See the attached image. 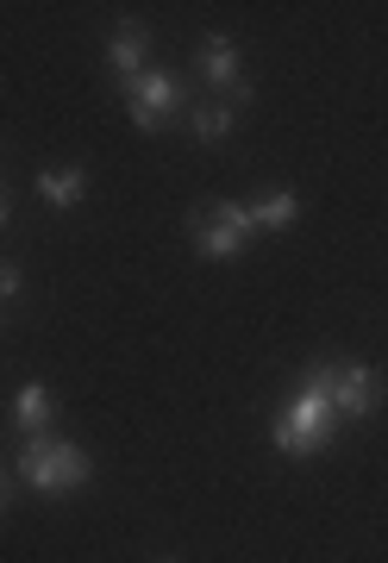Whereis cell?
<instances>
[{"label":"cell","instance_id":"6da1fadb","mask_svg":"<svg viewBox=\"0 0 388 563\" xmlns=\"http://www.w3.org/2000/svg\"><path fill=\"white\" fill-rule=\"evenodd\" d=\"M339 432V413H332V363H313L307 383L295 388L276 413V451L288 457H320Z\"/></svg>","mask_w":388,"mask_h":563},{"label":"cell","instance_id":"7a4b0ae2","mask_svg":"<svg viewBox=\"0 0 388 563\" xmlns=\"http://www.w3.org/2000/svg\"><path fill=\"white\" fill-rule=\"evenodd\" d=\"M20 476L38 488V495H69V488H82L88 476H95V463H88L82 444H69V439H25Z\"/></svg>","mask_w":388,"mask_h":563},{"label":"cell","instance_id":"3957f363","mask_svg":"<svg viewBox=\"0 0 388 563\" xmlns=\"http://www.w3.org/2000/svg\"><path fill=\"white\" fill-rule=\"evenodd\" d=\"M188 239H195V251H201V257L225 263V257H239V251L257 239V225H251V207H239V201H207L201 213L188 220Z\"/></svg>","mask_w":388,"mask_h":563},{"label":"cell","instance_id":"277c9868","mask_svg":"<svg viewBox=\"0 0 388 563\" xmlns=\"http://www.w3.org/2000/svg\"><path fill=\"white\" fill-rule=\"evenodd\" d=\"M125 101H132V125H138V132H164V125L176 120L182 88H176V76H164V69H144L138 81H125Z\"/></svg>","mask_w":388,"mask_h":563},{"label":"cell","instance_id":"5b68a950","mask_svg":"<svg viewBox=\"0 0 388 563\" xmlns=\"http://www.w3.org/2000/svg\"><path fill=\"white\" fill-rule=\"evenodd\" d=\"M376 395H383V383L369 363H332V413L339 420H369Z\"/></svg>","mask_w":388,"mask_h":563},{"label":"cell","instance_id":"8992f818","mask_svg":"<svg viewBox=\"0 0 388 563\" xmlns=\"http://www.w3.org/2000/svg\"><path fill=\"white\" fill-rule=\"evenodd\" d=\"M201 76L213 81V88H225V107L251 101V81H245V69H239V44L225 38V32H213V38L201 44Z\"/></svg>","mask_w":388,"mask_h":563},{"label":"cell","instance_id":"52a82bcc","mask_svg":"<svg viewBox=\"0 0 388 563\" xmlns=\"http://www.w3.org/2000/svg\"><path fill=\"white\" fill-rule=\"evenodd\" d=\"M144 57H151V32H144V25H120V32H113V44H107L113 76H120V81H138V76H144Z\"/></svg>","mask_w":388,"mask_h":563},{"label":"cell","instance_id":"ba28073f","mask_svg":"<svg viewBox=\"0 0 388 563\" xmlns=\"http://www.w3.org/2000/svg\"><path fill=\"white\" fill-rule=\"evenodd\" d=\"M51 420H57V395H51L44 383L20 388V401H13V426H20L25 439H44V432H51Z\"/></svg>","mask_w":388,"mask_h":563},{"label":"cell","instance_id":"9c48e42d","mask_svg":"<svg viewBox=\"0 0 388 563\" xmlns=\"http://www.w3.org/2000/svg\"><path fill=\"white\" fill-rule=\"evenodd\" d=\"M38 195H44L51 207H63V213H69V207L88 195V176L76 169V163H63V169H44V176H38Z\"/></svg>","mask_w":388,"mask_h":563},{"label":"cell","instance_id":"30bf717a","mask_svg":"<svg viewBox=\"0 0 388 563\" xmlns=\"http://www.w3.org/2000/svg\"><path fill=\"white\" fill-rule=\"evenodd\" d=\"M301 220V201H295V195H264V201L251 207V225H257V232H288V225Z\"/></svg>","mask_w":388,"mask_h":563},{"label":"cell","instance_id":"8fae6325","mask_svg":"<svg viewBox=\"0 0 388 563\" xmlns=\"http://www.w3.org/2000/svg\"><path fill=\"white\" fill-rule=\"evenodd\" d=\"M188 125H195V139H201V144H220L225 132H232V107H225V101H201L195 113H188Z\"/></svg>","mask_w":388,"mask_h":563},{"label":"cell","instance_id":"7c38bea8","mask_svg":"<svg viewBox=\"0 0 388 563\" xmlns=\"http://www.w3.org/2000/svg\"><path fill=\"white\" fill-rule=\"evenodd\" d=\"M20 295V263H0V301H13Z\"/></svg>","mask_w":388,"mask_h":563},{"label":"cell","instance_id":"4fadbf2b","mask_svg":"<svg viewBox=\"0 0 388 563\" xmlns=\"http://www.w3.org/2000/svg\"><path fill=\"white\" fill-rule=\"evenodd\" d=\"M13 220V201H7V188H0V225Z\"/></svg>","mask_w":388,"mask_h":563},{"label":"cell","instance_id":"5bb4252c","mask_svg":"<svg viewBox=\"0 0 388 563\" xmlns=\"http://www.w3.org/2000/svg\"><path fill=\"white\" fill-rule=\"evenodd\" d=\"M0 507H7V476H0Z\"/></svg>","mask_w":388,"mask_h":563}]
</instances>
